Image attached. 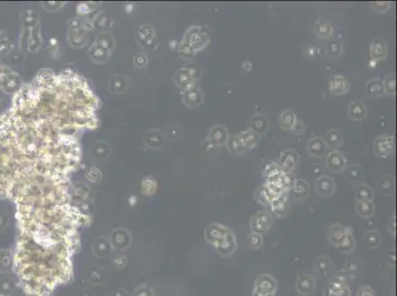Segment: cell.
I'll return each instance as SVG.
<instances>
[{
	"mask_svg": "<svg viewBox=\"0 0 397 296\" xmlns=\"http://www.w3.org/2000/svg\"><path fill=\"white\" fill-rule=\"evenodd\" d=\"M261 141V134L249 129L232 136L227 140V148L229 152L235 155H242L253 148H255Z\"/></svg>",
	"mask_w": 397,
	"mask_h": 296,
	"instance_id": "6da1fadb",
	"label": "cell"
},
{
	"mask_svg": "<svg viewBox=\"0 0 397 296\" xmlns=\"http://www.w3.org/2000/svg\"><path fill=\"white\" fill-rule=\"evenodd\" d=\"M232 231L221 224H210L206 228L205 237L207 241L211 244L215 249L221 247L229 237Z\"/></svg>",
	"mask_w": 397,
	"mask_h": 296,
	"instance_id": "7a4b0ae2",
	"label": "cell"
},
{
	"mask_svg": "<svg viewBox=\"0 0 397 296\" xmlns=\"http://www.w3.org/2000/svg\"><path fill=\"white\" fill-rule=\"evenodd\" d=\"M394 148V137L392 135H380L374 141V152L378 157H389L393 154Z\"/></svg>",
	"mask_w": 397,
	"mask_h": 296,
	"instance_id": "3957f363",
	"label": "cell"
},
{
	"mask_svg": "<svg viewBox=\"0 0 397 296\" xmlns=\"http://www.w3.org/2000/svg\"><path fill=\"white\" fill-rule=\"evenodd\" d=\"M229 138V133L227 129L224 126H215L210 129L207 137V142L208 146L212 148H219L227 143V140Z\"/></svg>",
	"mask_w": 397,
	"mask_h": 296,
	"instance_id": "277c9868",
	"label": "cell"
},
{
	"mask_svg": "<svg viewBox=\"0 0 397 296\" xmlns=\"http://www.w3.org/2000/svg\"><path fill=\"white\" fill-rule=\"evenodd\" d=\"M273 224V216L269 212L257 213L250 221L251 230L260 235L266 233Z\"/></svg>",
	"mask_w": 397,
	"mask_h": 296,
	"instance_id": "5b68a950",
	"label": "cell"
},
{
	"mask_svg": "<svg viewBox=\"0 0 397 296\" xmlns=\"http://www.w3.org/2000/svg\"><path fill=\"white\" fill-rule=\"evenodd\" d=\"M276 291H277V282L272 276L261 275L255 280L253 292L260 293V294H266V295H275Z\"/></svg>",
	"mask_w": 397,
	"mask_h": 296,
	"instance_id": "8992f818",
	"label": "cell"
},
{
	"mask_svg": "<svg viewBox=\"0 0 397 296\" xmlns=\"http://www.w3.org/2000/svg\"><path fill=\"white\" fill-rule=\"evenodd\" d=\"M299 161V155L294 150L289 149L282 152L278 165L284 174H291L297 167Z\"/></svg>",
	"mask_w": 397,
	"mask_h": 296,
	"instance_id": "52a82bcc",
	"label": "cell"
},
{
	"mask_svg": "<svg viewBox=\"0 0 397 296\" xmlns=\"http://www.w3.org/2000/svg\"><path fill=\"white\" fill-rule=\"evenodd\" d=\"M209 38L207 33L201 27H195L190 33V41L187 45L194 50L203 49L208 44Z\"/></svg>",
	"mask_w": 397,
	"mask_h": 296,
	"instance_id": "ba28073f",
	"label": "cell"
},
{
	"mask_svg": "<svg viewBox=\"0 0 397 296\" xmlns=\"http://www.w3.org/2000/svg\"><path fill=\"white\" fill-rule=\"evenodd\" d=\"M324 296H351V291L346 280L336 277L326 287Z\"/></svg>",
	"mask_w": 397,
	"mask_h": 296,
	"instance_id": "9c48e42d",
	"label": "cell"
},
{
	"mask_svg": "<svg viewBox=\"0 0 397 296\" xmlns=\"http://www.w3.org/2000/svg\"><path fill=\"white\" fill-rule=\"evenodd\" d=\"M326 166L331 173L337 174L345 170L347 166V161L342 153H340L337 150H332L327 155Z\"/></svg>",
	"mask_w": 397,
	"mask_h": 296,
	"instance_id": "30bf717a",
	"label": "cell"
},
{
	"mask_svg": "<svg viewBox=\"0 0 397 296\" xmlns=\"http://www.w3.org/2000/svg\"><path fill=\"white\" fill-rule=\"evenodd\" d=\"M110 243L113 249L125 250L131 244V236L128 231L123 229L116 230L112 236H110Z\"/></svg>",
	"mask_w": 397,
	"mask_h": 296,
	"instance_id": "8fae6325",
	"label": "cell"
},
{
	"mask_svg": "<svg viewBox=\"0 0 397 296\" xmlns=\"http://www.w3.org/2000/svg\"><path fill=\"white\" fill-rule=\"evenodd\" d=\"M330 92L334 95L341 96L349 92L350 84L349 81L342 75H335L332 77L329 83Z\"/></svg>",
	"mask_w": 397,
	"mask_h": 296,
	"instance_id": "7c38bea8",
	"label": "cell"
},
{
	"mask_svg": "<svg viewBox=\"0 0 397 296\" xmlns=\"http://www.w3.org/2000/svg\"><path fill=\"white\" fill-rule=\"evenodd\" d=\"M315 190L322 197H327L333 195L335 191V183L329 176H321L316 181Z\"/></svg>",
	"mask_w": 397,
	"mask_h": 296,
	"instance_id": "4fadbf2b",
	"label": "cell"
},
{
	"mask_svg": "<svg viewBox=\"0 0 397 296\" xmlns=\"http://www.w3.org/2000/svg\"><path fill=\"white\" fill-rule=\"evenodd\" d=\"M327 150H328V147L324 139L321 137L311 138L308 143V152L311 156L317 157V158L323 157L324 154L327 153Z\"/></svg>",
	"mask_w": 397,
	"mask_h": 296,
	"instance_id": "5bb4252c",
	"label": "cell"
},
{
	"mask_svg": "<svg viewBox=\"0 0 397 296\" xmlns=\"http://www.w3.org/2000/svg\"><path fill=\"white\" fill-rule=\"evenodd\" d=\"M365 90H366V95H368V97L374 100L380 99L385 94L383 83L379 78L371 79L368 83H366Z\"/></svg>",
	"mask_w": 397,
	"mask_h": 296,
	"instance_id": "9a60e30c",
	"label": "cell"
},
{
	"mask_svg": "<svg viewBox=\"0 0 397 296\" xmlns=\"http://www.w3.org/2000/svg\"><path fill=\"white\" fill-rule=\"evenodd\" d=\"M315 289V281L310 275H301L296 280V290L301 295H310Z\"/></svg>",
	"mask_w": 397,
	"mask_h": 296,
	"instance_id": "2e32d148",
	"label": "cell"
},
{
	"mask_svg": "<svg viewBox=\"0 0 397 296\" xmlns=\"http://www.w3.org/2000/svg\"><path fill=\"white\" fill-rule=\"evenodd\" d=\"M348 115L353 121H362L366 116V107L362 102L360 101H354L351 102L350 105L348 106L347 110Z\"/></svg>",
	"mask_w": 397,
	"mask_h": 296,
	"instance_id": "e0dca14e",
	"label": "cell"
},
{
	"mask_svg": "<svg viewBox=\"0 0 397 296\" xmlns=\"http://www.w3.org/2000/svg\"><path fill=\"white\" fill-rule=\"evenodd\" d=\"M387 54V46L382 39H375L371 43V57L373 61H382Z\"/></svg>",
	"mask_w": 397,
	"mask_h": 296,
	"instance_id": "ac0fdd59",
	"label": "cell"
},
{
	"mask_svg": "<svg viewBox=\"0 0 397 296\" xmlns=\"http://www.w3.org/2000/svg\"><path fill=\"white\" fill-rule=\"evenodd\" d=\"M324 141L328 148H331L333 150H337L340 148L344 142L343 134L338 130H330L324 138Z\"/></svg>",
	"mask_w": 397,
	"mask_h": 296,
	"instance_id": "d6986e66",
	"label": "cell"
},
{
	"mask_svg": "<svg viewBox=\"0 0 397 296\" xmlns=\"http://www.w3.org/2000/svg\"><path fill=\"white\" fill-rule=\"evenodd\" d=\"M184 102L189 107H198L203 102V94L200 88L192 87L186 90L184 94Z\"/></svg>",
	"mask_w": 397,
	"mask_h": 296,
	"instance_id": "ffe728a7",
	"label": "cell"
},
{
	"mask_svg": "<svg viewBox=\"0 0 397 296\" xmlns=\"http://www.w3.org/2000/svg\"><path fill=\"white\" fill-rule=\"evenodd\" d=\"M296 116L295 114L292 111V110H284L283 112H281L279 118H278V123L280 125V127L284 130H288V131H292L293 128L294 127L295 123H296Z\"/></svg>",
	"mask_w": 397,
	"mask_h": 296,
	"instance_id": "44dd1931",
	"label": "cell"
},
{
	"mask_svg": "<svg viewBox=\"0 0 397 296\" xmlns=\"http://www.w3.org/2000/svg\"><path fill=\"white\" fill-rule=\"evenodd\" d=\"M348 233L350 232L347 227H343L341 224H334L329 231V240L335 246H337Z\"/></svg>",
	"mask_w": 397,
	"mask_h": 296,
	"instance_id": "7402d4cb",
	"label": "cell"
},
{
	"mask_svg": "<svg viewBox=\"0 0 397 296\" xmlns=\"http://www.w3.org/2000/svg\"><path fill=\"white\" fill-rule=\"evenodd\" d=\"M314 34L319 39H328L333 35V27L329 22L319 20L314 25Z\"/></svg>",
	"mask_w": 397,
	"mask_h": 296,
	"instance_id": "603a6c76",
	"label": "cell"
},
{
	"mask_svg": "<svg viewBox=\"0 0 397 296\" xmlns=\"http://www.w3.org/2000/svg\"><path fill=\"white\" fill-rule=\"evenodd\" d=\"M356 211L360 216L370 218L375 214V204L373 200H361L356 203Z\"/></svg>",
	"mask_w": 397,
	"mask_h": 296,
	"instance_id": "cb8c5ba5",
	"label": "cell"
},
{
	"mask_svg": "<svg viewBox=\"0 0 397 296\" xmlns=\"http://www.w3.org/2000/svg\"><path fill=\"white\" fill-rule=\"evenodd\" d=\"M237 248V243H236V238L233 234V232L229 235V237L227 238V240L218 249H216V251L218 252L219 255H221L222 257H229L231 256L235 250Z\"/></svg>",
	"mask_w": 397,
	"mask_h": 296,
	"instance_id": "d4e9b609",
	"label": "cell"
},
{
	"mask_svg": "<svg viewBox=\"0 0 397 296\" xmlns=\"http://www.w3.org/2000/svg\"><path fill=\"white\" fill-rule=\"evenodd\" d=\"M356 200L361 201V200H373L375 194L374 191L371 187L368 185H359L356 191Z\"/></svg>",
	"mask_w": 397,
	"mask_h": 296,
	"instance_id": "484cf974",
	"label": "cell"
},
{
	"mask_svg": "<svg viewBox=\"0 0 397 296\" xmlns=\"http://www.w3.org/2000/svg\"><path fill=\"white\" fill-rule=\"evenodd\" d=\"M292 189L293 191V194L296 197L298 198H305L309 196V190H310V185L303 181V180H296L293 183Z\"/></svg>",
	"mask_w": 397,
	"mask_h": 296,
	"instance_id": "4316f807",
	"label": "cell"
},
{
	"mask_svg": "<svg viewBox=\"0 0 397 296\" xmlns=\"http://www.w3.org/2000/svg\"><path fill=\"white\" fill-rule=\"evenodd\" d=\"M94 253L98 257H105L110 254L112 251V246L110 241H108L106 238H101L96 243L94 244Z\"/></svg>",
	"mask_w": 397,
	"mask_h": 296,
	"instance_id": "83f0119b",
	"label": "cell"
},
{
	"mask_svg": "<svg viewBox=\"0 0 397 296\" xmlns=\"http://www.w3.org/2000/svg\"><path fill=\"white\" fill-rule=\"evenodd\" d=\"M336 247H337L343 253L352 252L356 247V241H355V238H354V236L352 235V233L351 232L348 233L344 237V238L341 240V242Z\"/></svg>",
	"mask_w": 397,
	"mask_h": 296,
	"instance_id": "f1b7e54d",
	"label": "cell"
},
{
	"mask_svg": "<svg viewBox=\"0 0 397 296\" xmlns=\"http://www.w3.org/2000/svg\"><path fill=\"white\" fill-rule=\"evenodd\" d=\"M347 176H348V179L354 183V184H358L363 176L362 167L359 165H351L348 169H347Z\"/></svg>",
	"mask_w": 397,
	"mask_h": 296,
	"instance_id": "f546056e",
	"label": "cell"
},
{
	"mask_svg": "<svg viewBox=\"0 0 397 296\" xmlns=\"http://www.w3.org/2000/svg\"><path fill=\"white\" fill-rule=\"evenodd\" d=\"M268 126L269 124H268L267 118L263 115H257L253 117L251 129L255 131L256 132L260 133V132H264L267 130Z\"/></svg>",
	"mask_w": 397,
	"mask_h": 296,
	"instance_id": "4dcf8cb0",
	"label": "cell"
},
{
	"mask_svg": "<svg viewBox=\"0 0 397 296\" xmlns=\"http://www.w3.org/2000/svg\"><path fill=\"white\" fill-rule=\"evenodd\" d=\"M380 191L382 195H392L394 192V180L391 176L385 177L380 182Z\"/></svg>",
	"mask_w": 397,
	"mask_h": 296,
	"instance_id": "1f68e13d",
	"label": "cell"
},
{
	"mask_svg": "<svg viewBox=\"0 0 397 296\" xmlns=\"http://www.w3.org/2000/svg\"><path fill=\"white\" fill-rule=\"evenodd\" d=\"M364 241L369 248H376L380 243V235L376 230L369 231L364 235Z\"/></svg>",
	"mask_w": 397,
	"mask_h": 296,
	"instance_id": "d6a6232c",
	"label": "cell"
},
{
	"mask_svg": "<svg viewBox=\"0 0 397 296\" xmlns=\"http://www.w3.org/2000/svg\"><path fill=\"white\" fill-rule=\"evenodd\" d=\"M342 44L339 42H333L328 44L327 48H326V52L330 57L333 58H339L342 54Z\"/></svg>",
	"mask_w": 397,
	"mask_h": 296,
	"instance_id": "836d02e7",
	"label": "cell"
},
{
	"mask_svg": "<svg viewBox=\"0 0 397 296\" xmlns=\"http://www.w3.org/2000/svg\"><path fill=\"white\" fill-rule=\"evenodd\" d=\"M384 91L388 95H395V79L392 73L387 74L383 80Z\"/></svg>",
	"mask_w": 397,
	"mask_h": 296,
	"instance_id": "e575fe53",
	"label": "cell"
},
{
	"mask_svg": "<svg viewBox=\"0 0 397 296\" xmlns=\"http://www.w3.org/2000/svg\"><path fill=\"white\" fill-rule=\"evenodd\" d=\"M248 245L251 249H259L263 245V237L258 233L252 232L248 236Z\"/></svg>",
	"mask_w": 397,
	"mask_h": 296,
	"instance_id": "d590c367",
	"label": "cell"
},
{
	"mask_svg": "<svg viewBox=\"0 0 397 296\" xmlns=\"http://www.w3.org/2000/svg\"><path fill=\"white\" fill-rule=\"evenodd\" d=\"M282 173H283V172H282L280 166H279L278 164H275V163H271V164L267 167V169L265 170V174L267 175V179H269V178H272V177H274V176L280 175V174H282Z\"/></svg>",
	"mask_w": 397,
	"mask_h": 296,
	"instance_id": "8d00e7d4",
	"label": "cell"
},
{
	"mask_svg": "<svg viewBox=\"0 0 397 296\" xmlns=\"http://www.w3.org/2000/svg\"><path fill=\"white\" fill-rule=\"evenodd\" d=\"M329 264H330V263L326 258H320V259L317 260L316 268H317L320 275L323 276V275L327 274V271L329 269Z\"/></svg>",
	"mask_w": 397,
	"mask_h": 296,
	"instance_id": "74e56055",
	"label": "cell"
},
{
	"mask_svg": "<svg viewBox=\"0 0 397 296\" xmlns=\"http://www.w3.org/2000/svg\"><path fill=\"white\" fill-rule=\"evenodd\" d=\"M372 6H373V8H374L376 11L380 12V13H384V12H386V11L389 9V7H390V2H387V1L373 2V3H372Z\"/></svg>",
	"mask_w": 397,
	"mask_h": 296,
	"instance_id": "f35d334b",
	"label": "cell"
},
{
	"mask_svg": "<svg viewBox=\"0 0 397 296\" xmlns=\"http://www.w3.org/2000/svg\"><path fill=\"white\" fill-rule=\"evenodd\" d=\"M113 263H114V266L116 269H119V270L123 269L124 266L126 265V263H127V259L123 255L116 256L114 261H113Z\"/></svg>",
	"mask_w": 397,
	"mask_h": 296,
	"instance_id": "ab89813d",
	"label": "cell"
},
{
	"mask_svg": "<svg viewBox=\"0 0 397 296\" xmlns=\"http://www.w3.org/2000/svg\"><path fill=\"white\" fill-rule=\"evenodd\" d=\"M357 296H376V292L371 286L364 285L359 289Z\"/></svg>",
	"mask_w": 397,
	"mask_h": 296,
	"instance_id": "60d3db41",
	"label": "cell"
},
{
	"mask_svg": "<svg viewBox=\"0 0 397 296\" xmlns=\"http://www.w3.org/2000/svg\"><path fill=\"white\" fill-rule=\"evenodd\" d=\"M304 125H303V123L301 122V121H296V123H295V125H294V127L293 128V130H292V132L294 133V134H300V133H302L303 132H304Z\"/></svg>",
	"mask_w": 397,
	"mask_h": 296,
	"instance_id": "b9f144b4",
	"label": "cell"
},
{
	"mask_svg": "<svg viewBox=\"0 0 397 296\" xmlns=\"http://www.w3.org/2000/svg\"><path fill=\"white\" fill-rule=\"evenodd\" d=\"M134 296H152V293L151 290L145 288L144 286H141L134 293Z\"/></svg>",
	"mask_w": 397,
	"mask_h": 296,
	"instance_id": "7bdbcfd3",
	"label": "cell"
},
{
	"mask_svg": "<svg viewBox=\"0 0 397 296\" xmlns=\"http://www.w3.org/2000/svg\"><path fill=\"white\" fill-rule=\"evenodd\" d=\"M387 228L390 231V233L392 235H394V232H395V219H394V216H392V218L390 219V221H389V223L387 225Z\"/></svg>",
	"mask_w": 397,
	"mask_h": 296,
	"instance_id": "ee69618b",
	"label": "cell"
},
{
	"mask_svg": "<svg viewBox=\"0 0 397 296\" xmlns=\"http://www.w3.org/2000/svg\"><path fill=\"white\" fill-rule=\"evenodd\" d=\"M252 296H275V295H266V294H260V293L253 292V293H252Z\"/></svg>",
	"mask_w": 397,
	"mask_h": 296,
	"instance_id": "f6af8a7d",
	"label": "cell"
}]
</instances>
